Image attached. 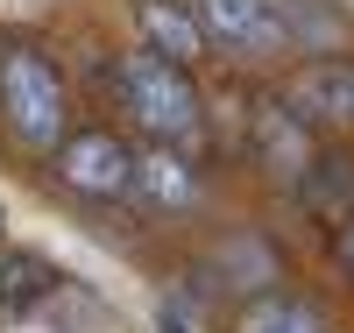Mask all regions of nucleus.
I'll use <instances>...</instances> for the list:
<instances>
[{
  "mask_svg": "<svg viewBox=\"0 0 354 333\" xmlns=\"http://www.w3.org/2000/svg\"><path fill=\"white\" fill-rule=\"evenodd\" d=\"M290 192H298L319 220L340 227V220L354 213V156H340V149H312V163H305V177H298Z\"/></svg>",
  "mask_w": 354,
  "mask_h": 333,
  "instance_id": "nucleus-9",
  "label": "nucleus"
},
{
  "mask_svg": "<svg viewBox=\"0 0 354 333\" xmlns=\"http://www.w3.org/2000/svg\"><path fill=\"white\" fill-rule=\"evenodd\" d=\"M135 28H142V50H156V57H170V64H185V71L205 57V28H198V15L185 8V0H142Z\"/></svg>",
  "mask_w": 354,
  "mask_h": 333,
  "instance_id": "nucleus-7",
  "label": "nucleus"
},
{
  "mask_svg": "<svg viewBox=\"0 0 354 333\" xmlns=\"http://www.w3.org/2000/svg\"><path fill=\"white\" fill-rule=\"evenodd\" d=\"M0 128L36 156H50L71 135V93H64V71H57L50 50H36V43L0 50Z\"/></svg>",
  "mask_w": 354,
  "mask_h": 333,
  "instance_id": "nucleus-2",
  "label": "nucleus"
},
{
  "mask_svg": "<svg viewBox=\"0 0 354 333\" xmlns=\"http://www.w3.org/2000/svg\"><path fill=\"white\" fill-rule=\"evenodd\" d=\"M163 333H185V326H177V319H170V312H163Z\"/></svg>",
  "mask_w": 354,
  "mask_h": 333,
  "instance_id": "nucleus-13",
  "label": "nucleus"
},
{
  "mask_svg": "<svg viewBox=\"0 0 354 333\" xmlns=\"http://www.w3.org/2000/svg\"><path fill=\"white\" fill-rule=\"evenodd\" d=\"M0 234H8V213H0Z\"/></svg>",
  "mask_w": 354,
  "mask_h": 333,
  "instance_id": "nucleus-14",
  "label": "nucleus"
},
{
  "mask_svg": "<svg viewBox=\"0 0 354 333\" xmlns=\"http://www.w3.org/2000/svg\"><path fill=\"white\" fill-rule=\"evenodd\" d=\"M50 170H57V185H64L71 199H85V206L135 199V149L113 128H71L50 149Z\"/></svg>",
  "mask_w": 354,
  "mask_h": 333,
  "instance_id": "nucleus-3",
  "label": "nucleus"
},
{
  "mask_svg": "<svg viewBox=\"0 0 354 333\" xmlns=\"http://www.w3.org/2000/svg\"><path fill=\"white\" fill-rule=\"evenodd\" d=\"M248 142H255V163L277 177V185H298L305 163H312V135L305 120L290 114V100H262L255 120H248Z\"/></svg>",
  "mask_w": 354,
  "mask_h": 333,
  "instance_id": "nucleus-6",
  "label": "nucleus"
},
{
  "mask_svg": "<svg viewBox=\"0 0 354 333\" xmlns=\"http://www.w3.org/2000/svg\"><path fill=\"white\" fill-rule=\"evenodd\" d=\"M113 100H121V114H128L149 142H163V149L192 142V135L205 128V107H198L192 71L170 64V57H156V50L113 57Z\"/></svg>",
  "mask_w": 354,
  "mask_h": 333,
  "instance_id": "nucleus-1",
  "label": "nucleus"
},
{
  "mask_svg": "<svg viewBox=\"0 0 354 333\" xmlns=\"http://www.w3.org/2000/svg\"><path fill=\"white\" fill-rule=\"evenodd\" d=\"M50 291H57V269L43 255L0 249V312H36V305H50Z\"/></svg>",
  "mask_w": 354,
  "mask_h": 333,
  "instance_id": "nucleus-11",
  "label": "nucleus"
},
{
  "mask_svg": "<svg viewBox=\"0 0 354 333\" xmlns=\"http://www.w3.org/2000/svg\"><path fill=\"white\" fill-rule=\"evenodd\" d=\"M205 28V50H227L241 64H270L290 50V8L283 0H192Z\"/></svg>",
  "mask_w": 354,
  "mask_h": 333,
  "instance_id": "nucleus-4",
  "label": "nucleus"
},
{
  "mask_svg": "<svg viewBox=\"0 0 354 333\" xmlns=\"http://www.w3.org/2000/svg\"><path fill=\"white\" fill-rule=\"evenodd\" d=\"M234 333H333L326 326V312L312 305V298H298V291H255L241 312H234Z\"/></svg>",
  "mask_w": 354,
  "mask_h": 333,
  "instance_id": "nucleus-10",
  "label": "nucleus"
},
{
  "mask_svg": "<svg viewBox=\"0 0 354 333\" xmlns=\"http://www.w3.org/2000/svg\"><path fill=\"white\" fill-rule=\"evenodd\" d=\"M283 100L305 128H347L354 135V64H340V57H319V64L290 71Z\"/></svg>",
  "mask_w": 354,
  "mask_h": 333,
  "instance_id": "nucleus-5",
  "label": "nucleus"
},
{
  "mask_svg": "<svg viewBox=\"0 0 354 333\" xmlns=\"http://www.w3.org/2000/svg\"><path fill=\"white\" fill-rule=\"evenodd\" d=\"M333 262H340V277L354 284V213L340 220V234H333Z\"/></svg>",
  "mask_w": 354,
  "mask_h": 333,
  "instance_id": "nucleus-12",
  "label": "nucleus"
},
{
  "mask_svg": "<svg viewBox=\"0 0 354 333\" xmlns=\"http://www.w3.org/2000/svg\"><path fill=\"white\" fill-rule=\"evenodd\" d=\"M135 199L156 206V213H185V206H198V170L177 156V149H142L135 156Z\"/></svg>",
  "mask_w": 354,
  "mask_h": 333,
  "instance_id": "nucleus-8",
  "label": "nucleus"
}]
</instances>
